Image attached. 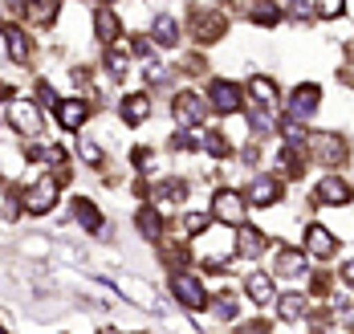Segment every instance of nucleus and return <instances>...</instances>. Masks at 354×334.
Wrapping results in <instances>:
<instances>
[{"mask_svg":"<svg viewBox=\"0 0 354 334\" xmlns=\"http://www.w3.org/2000/svg\"><path fill=\"white\" fill-rule=\"evenodd\" d=\"M57 196H62L57 176H37L33 184L21 187V212H25V216H45V212H53Z\"/></svg>","mask_w":354,"mask_h":334,"instance_id":"nucleus-1","label":"nucleus"},{"mask_svg":"<svg viewBox=\"0 0 354 334\" xmlns=\"http://www.w3.org/2000/svg\"><path fill=\"white\" fill-rule=\"evenodd\" d=\"M248 200L236 187H216L212 192V221L216 224H245Z\"/></svg>","mask_w":354,"mask_h":334,"instance_id":"nucleus-2","label":"nucleus"},{"mask_svg":"<svg viewBox=\"0 0 354 334\" xmlns=\"http://www.w3.org/2000/svg\"><path fill=\"white\" fill-rule=\"evenodd\" d=\"M8 122H12V131H17V135H25V139L41 135V127H45L41 106L29 102V98H12V106H8Z\"/></svg>","mask_w":354,"mask_h":334,"instance_id":"nucleus-3","label":"nucleus"},{"mask_svg":"<svg viewBox=\"0 0 354 334\" xmlns=\"http://www.w3.org/2000/svg\"><path fill=\"white\" fill-rule=\"evenodd\" d=\"M171 294L183 310H204L208 306V290H204V281L200 277H192V273H176L171 277Z\"/></svg>","mask_w":354,"mask_h":334,"instance_id":"nucleus-4","label":"nucleus"},{"mask_svg":"<svg viewBox=\"0 0 354 334\" xmlns=\"http://www.w3.org/2000/svg\"><path fill=\"white\" fill-rule=\"evenodd\" d=\"M171 114H176L179 127H200L204 118H208V106H204V98L200 94H192V90H183V94H176V102H171Z\"/></svg>","mask_w":354,"mask_h":334,"instance_id":"nucleus-5","label":"nucleus"},{"mask_svg":"<svg viewBox=\"0 0 354 334\" xmlns=\"http://www.w3.org/2000/svg\"><path fill=\"white\" fill-rule=\"evenodd\" d=\"M318 106H322V86L301 82L297 90H289V114H293V122H306Z\"/></svg>","mask_w":354,"mask_h":334,"instance_id":"nucleus-6","label":"nucleus"},{"mask_svg":"<svg viewBox=\"0 0 354 334\" xmlns=\"http://www.w3.org/2000/svg\"><path fill=\"white\" fill-rule=\"evenodd\" d=\"M314 200L318 204H330V208H342L354 200V184H346L342 176H322L318 187H314Z\"/></svg>","mask_w":354,"mask_h":334,"instance_id":"nucleus-7","label":"nucleus"},{"mask_svg":"<svg viewBox=\"0 0 354 334\" xmlns=\"http://www.w3.org/2000/svg\"><path fill=\"white\" fill-rule=\"evenodd\" d=\"M245 200L257 204V208L277 204V200H281V180H273V176H252V180L245 184Z\"/></svg>","mask_w":354,"mask_h":334,"instance_id":"nucleus-8","label":"nucleus"},{"mask_svg":"<svg viewBox=\"0 0 354 334\" xmlns=\"http://www.w3.org/2000/svg\"><path fill=\"white\" fill-rule=\"evenodd\" d=\"M208 102H212L216 114H236L241 106H245V94H241V86H236V82H212Z\"/></svg>","mask_w":354,"mask_h":334,"instance_id":"nucleus-9","label":"nucleus"},{"mask_svg":"<svg viewBox=\"0 0 354 334\" xmlns=\"http://www.w3.org/2000/svg\"><path fill=\"white\" fill-rule=\"evenodd\" d=\"M310 147H314V159H322L326 167L346 163V139H342V135H314Z\"/></svg>","mask_w":354,"mask_h":334,"instance_id":"nucleus-10","label":"nucleus"},{"mask_svg":"<svg viewBox=\"0 0 354 334\" xmlns=\"http://www.w3.org/2000/svg\"><path fill=\"white\" fill-rule=\"evenodd\" d=\"M53 114H57L62 131H82L86 118H90V102H86V98H62V102L53 106Z\"/></svg>","mask_w":354,"mask_h":334,"instance_id":"nucleus-11","label":"nucleus"},{"mask_svg":"<svg viewBox=\"0 0 354 334\" xmlns=\"http://www.w3.org/2000/svg\"><path fill=\"white\" fill-rule=\"evenodd\" d=\"M62 12V0H25L21 4V17L33 25V29H49Z\"/></svg>","mask_w":354,"mask_h":334,"instance_id":"nucleus-12","label":"nucleus"},{"mask_svg":"<svg viewBox=\"0 0 354 334\" xmlns=\"http://www.w3.org/2000/svg\"><path fill=\"white\" fill-rule=\"evenodd\" d=\"M151 200H155V208L183 204V200H187V180H179V176H171V180H159V184L151 187Z\"/></svg>","mask_w":354,"mask_h":334,"instance_id":"nucleus-13","label":"nucleus"},{"mask_svg":"<svg viewBox=\"0 0 354 334\" xmlns=\"http://www.w3.org/2000/svg\"><path fill=\"white\" fill-rule=\"evenodd\" d=\"M334 249H338V241H334V232L330 228H322V224H310L306 228V253L310 257H334Z\"/></svg>","mask_w":354,"mask_h":334,"instance_id":"nucleus-14","label":"nucleus"},{"mask_svg":"<svg viewBox=\"0 0 354 334\" xmlns=\"http://www.w3.org/2000/svg\"><path fill=\"white\" fill-rule=\"evenodd\" d=\"M4 37H8V57H12L17 66H29V62H33V41H29V33H25L21 25H8Z\"/></svg>","mask_w":354,"mask_h":334,"instance_id":"nucleus-15","label":"nucleus"},{"mask_svg":"<svg viewBox=\"0 0 354 334\" xmlns=\"http://www.w3.org/2000/svg\"><path fill=\"white\" fill-rule=\"evenodd\" d=\"M192 33H196V41H216V37H224V33H228V21H224L220 12H196Z\"/></svg>","mask_w":354,"mask_h":334,"instance_id":"nucleus-16","label":"nucleus"},{"mask_svg":"<svg viewBox=\"0 0 354 334\" xmlns=\"http://www.w3.org/2000/svg\"><path fill=\"white\" fill-rule=\"evenodd\" d=\"M265 232L261 228H252V224H236V253L241 257H261L265 253Z\"/></svg>","mask_w":354,"mask_h":334,"instance_id":"nucleus-17","label":"nucleus"},{"mask_svg":"<svg viewBox=\"0 0 354 334\" xmlns=\"http://www.w3.org/2000/svg\"><path fill=\"white\" fill-rule=\"evenodd\" d=\"M118 33H122V25H118V17H114V8H106V4H102V8H98V12H94V37L102 41V45H114V41H118Z\"/></svg>","mask_w":354,"mask_h":334,"instance_id":"nucleus-18","label":"nucleus"},{"mask_svg":"<svg viewBox=\"0 0 354 334\" xmlns=\"http://www.w3.org/2000/svg\"><path fill=\"white\" fill-rule=\"evenodd\" d=\"M118 111H122V122H127V127H142V122L151 118V98H147V94H127Z\"/></svg>","mask_w":354,"mask_h":334,"instance_id":"nucleus-19","label":"nucleus"},{"mask_svg":"<svg viewBox=\"0 0 354 334\" xmlns=\"http://www.w3.org/2000/svg\"><path fill=\"white\" fill-rule=\"evenodd\" d=\"M73 221L82 224L86 232H102V228H106L102 208H98V204H90V200H73Z\"/></svg>","mask_w":354,"mask_h":334,"instance_id":"nucleus-20","label":"nucleus"},{"mask_svg":"<svg viewBox=\"0 0 354 334\" xmlns=\"http://www.w3.org/2000/svg\"><path fill=\"white\" fill-rule=\"evenodd\" d=\"M135 228H139L147 241H159V232H163V216H159V208L155 204H147L135 212Z\"/></svg>","mask_w":354,"mask_h":334,"instance_id":"nucleus-21","label":"nucleus"},{"mask_svg":"<svg viewBox=\"0 0 354 334\" xmlns=\"http://www.w3.org/2000/svg\"><path fill=\"white\" fill-rule=\"evenodd\" d=\"M245 294H248V301H257V306L273 301V277H265V273H248L245 277Z\"/></svg>","mask_w":354,"mask_h":334,"instance_id":"nucleus-22","label":"nucleus"},{"mask_svg":"<svg viewBox=\"0 0 354 334\" xmlns=\"http://www.w3.org/2000/svg\"><path fill=\"white\" fill-rule=\"evenodd\" d=\"M151 41H155V45H163V49H171V45L179 41L176 17H155V25H151Z\"/></svg>","mask_w":354,"mask_h":334,"instance_id":"nucleus-23","label":"nucleus"},{"mask_svg":"<svg viewBox=\"0 0 354 334\" xmlns=\"http://www.w3.org/2000/svg\"><path fill=\"white\" fill-rule=\"evenodd\" d=\"M248 17H252V25L273 29V25L281 21V8H277V4H269V0H252V4H248Z\"/></svg>","mask_w":354,"mask_h":334,"instance_id":"nucleus-24","label":"nucleus"},{"mask_svg":"<svg viewBox=\"0 0 354 334\" xmlns=\"http://www.w3.org/2000/svg\"><path fill=\"white\" fill-rule=\"evenodd\" d=\"M248 98L261 102V106H273V102H277V86H273L269 77H252V82H248Z\"/></svg>","mask_w":354,"mask_h":334,"instance_id":"nucleus-25","label":"nucleus"},{"mask_svg":"<svg viewBox=\"0 0 354 334\" xmlns=\"http://www.w3.org/2000/svg\"><path fill=\"white\" fill-rule=\"evenodd\" d=\"M277 310H281V322H297V318H306V297L285 294V297H277Z\"/></svg>","mask_w":354,"mask_h":334,"instance_id":"nucleus-26","label":"nucleus"},{"mask_svg":"<svg viewBox=\"0 0 354 334\" xmlns=\"http://www.w3.org/2000/svg\"><path fill=\"white\" fill-rule=\"evenodd\" d=\"M301 269H306V253L301 249H285L281 257H277V273L281 277H297Z\"/></svg>","mask_w":354,"mask_h":334,"instance_id":"nucleus-27","label":"nucleus"},{"mask_svg":"<svg viewBox=\"0 0 354 334\" xmlns=\"http://www.w3.org/2000/svg\"><path fill=\"white\" fill-rule=\"evenodd\" d=\"M204 151H208L212 159H228V155H232V143H228L224 131H204Z\"/></svg>","mask_w":354,"mask_h":334,"instance_id":"nucleus-28","label":"nucleus"},{"mask_svg":"<svg viewBox=\"0 0 354 334\" xmlns=\"http://www.w3.org/2000/svg\"><path fill=\"white\" fill-rule=\"evenodd\" d=\"M212 212H187V216H183V232H187V236H200V232H208V228H212Z\"/></svg>","mask_w":354,"mask_h":334,"instance_id":"nucleus-29","label":"nucleus"},{"mask_svg":"<svg viewBox=\"0 0 354 334\" xmlns=\"http://www.w3.org/2000/svg\"><path fill=\"white\" fill-rule=\"evenodd\" d=\"M106 70L114 77H127V70H131V57H127L122 49H106Z\"/></svg>","mask_w":354,"mask_h":334,"instance_id":"nucleus-30","label":"nucleus"},{"mask_svg":"<svg viewBox=\"0 0 354 334\" xmlns=\"http://www.w3.org/2000/svg\"><path fill=\"white\" fill-rule=\"evenodd\" d=\"M342 8H346V0H314V12H318L322 21H338Z\"/></svg>","mask_w":354,"mask_h":334,"instance_id":"nucleus-31","label":"nucleus"},{"mask_svg":"<svg viewBox=\"0 0 354 334\" xmlns=\"http://www.w3.org/2000/svg\"><path fill=\"white\" fill-rule=\"evenodd\" d=\"M216 318H220V322H232V318H236V297H216Z\"/></svg>","mask_w":354,"mask_h":334,"instance_id":"nucleus-32","label":"nucleus"},{"mask_svg":"<svg viewBox=\"0 0 354 334\" xmlns=\"http://www.w3.org/2000/svg\"><path fill=\"white\" fill-rule=\"evenodd\" d=\"M135 167H139V171H151V167H155V151L151 147H135Z\"/></svg>","mask_w":354,"mask_h":334,"instance_id":"nucleus-33","label":"nucleus"},{"mask_svg":"<svg viewBox=\"0 0 354 334\" xmlns=\"http://www.w3.org/2000/svg\"><path fill=\"white\" fill-rule=\"evenodd\" d=\"M171 147H176V151H192V147H196V135H192V131L183 127V131H179L176 139H171Z\"/></svg>","mask_w":354,"mask_h":334,"instance_id":"nucleus-34","label":"nucleus"},{"mask_svg":"<svg viewBox=\"0 0 354 334\" xmlns=\"http://www.w3.org/2000/svg\"><path fill=\"white\" fill-rule=\"evenodd\" d=\"M131 49H135V57H151V49H155V41H151V37H139L135 45H131Z\"/></svg>","mask_w":354,"mask_h":334,"instance_id":"nucleus-35","label":"nucleus"},{"mask_svg":"<svg viewBox=\"0 0 354 334\" xmlns=\"http://www.w3.org/2000/svg\"><path fill=\"white\" fill-rule=\"evenodd\" d=\"M82 159H86V163H102V151L94 147V143H86V147H82Z\"/></svg>","mask_w":354,"mask_h":334,"instance_id":"nucleus-36","label":"nucleus"},{"mask_svg":"<svg viewBox=\"0 0 354 334\" xmlns=\"http://www.w3.org/2000/svg\"><path fill=\"white\" fill-rule=\"evenodd\" d=\"M342 286H346V290H354V257L342 265Z\"/></svg>","mask_w":354,"mask_h":334,"instance_id":"nucleus-37","label":"nucleus"},{"mask_svg":"<svg viewBox=\"0 0 354 334\" xmlns=\"http://www.w3.org/2000/svg\"><path fill=\"white\" fill-rule=\"evenodd\" d=\"M236 334H269V326H265V322H248V326H241Z\"/></svg>","mask_w":354,"mask_h":334,"instance_id":"nucleus-38","label":"nucleus"},{"mask_svg":"<svg viewBox=\"0 0 354 334\" xmlns=\"http://www.w3.org/2000/svg\"><path fill=\"white\" fill-rule=\"evenodd\" d=\"M8 53V37H4V29H0V57Z\"/></svg>","mask_w":354,"mask_h":334,"instance_id":"nucleus-39","label":"nucleus"},{"mask_svg":"<svg viewBox=\"0 0 354 334\" xmlns=\"http://www.w3.org/2000/svg\"><path fill=\"white\" fill-rule=\"evenodd\" d=\"M98 334H118V331H114V326H102V331H98Z\"/></svg>","mask_w":354,"mask_h":334,"instance_id":"nucleus-40","label":"nucleus"},{"mask_svg":"<svg viewBox=\"0 0 354 334\" xmlns=\"http://www.w3.org/2000/svg\"><path fill=\"white\" fill-rule=\"evenodd\" d=\"M346 53H351V57H354V41H351V45H346Z\"/></svg>","mask_w":354,"mask_h":334,"instance_id":"nucleus-41","label":"nucleus"},{"mask_svg":"<svg viewBox=\"0 0 354 334\" xmlns=\"http://www.w3.org/2000/svg\"><path fill=\"white\" fill-rule=\"evenodd\" d=\"M98 4H106V8H110V4H114V0H98Z\"/></svg>","mask_w":354,"mask_h":334,"instance_id":"nucleus-42","label":"nucleus"},{"mask_svg":"<svg viewBox=\"0 0 354 334\" xmlns=\"http://www.w3.org/2000/svg\"><path fill=\"white\" fill-rule=\"evenodd\" d=\"M0 334H8V331H4V326H0Z\"/></svg>","mask_w":354,"mask_h":334,"instance_id":"nucleus-43","label":"nucleus"},{"mask_svg":"<svg viewBox=\"0 0 354 334\" xmlns=\"http://www.w3.org/2000/svg\"><path fill=\"white\" fill-rule=\"evenodd\" d=\"M0 187H4V180H0Z\"/></svg>","mask_w":354,"mask_h":334,"instance_id":"nucleus-44","label":"nucleus"}]
</instances>
